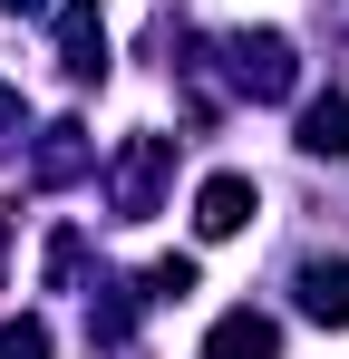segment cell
<instances>
[{"label":"cell","mask_w":349,"mask_h":359,"mask_svg":"<svg viewBox=\"0 0 349 359\" xmlns=\"http://www.w3.org/2000/svg\"><path fill=\"white\" fill-rule=\"evenodd\" d=\"M252 214H262V194H252V175H214L204 194H194V233H204V243H233L242 224H252Z\"/></svg>","instance_id":"277c9868"},{"label":"cell","mask_w":349,"mask_h":359,"mask_svg":"<svg viewBox=\"0 0 349 359\" xmlns=\"http://www.w3.org/2000/svg\"><path fill=\"white\" fill-rule=\"evenodd\" d=\"M233 78H242L252 97H291V78H301V68H291V39L282 29H242V39H233Z\"/></svg>","instance_id":"7a4b0ae2"},{"label":"cell","mask_w":349,"mask_h":359,"mask_svg":"<svg viewBox=\"0 0 349 359\" xmlns=\"http://www.w3.org/2000/svg\"><path fill=\"white\" fill-rule=\"evenodd\" d=\"M78 262H88V243H78V233H49V282H58V292L78 282Z\"/></svg>","instance_id":"8fae6325"},{"label":"cell","mask_w":349,"mask_h":359,"mask_svg":"<svg viewBox=\"0 0 349 359\" xmlns=\"http://www.w3.org/2000/svg\"><path fill=\"white\" fill-rule=\"evenodd\" d=\"M204 359H282V330H272L262 311H224V320L204 330Z\"/></svg>","instance_id":"5b68a950"},{"label":"cell","mask_w":349,"mask_h":359,"mask_svg":"<svg viewBox=\"0 0 349 359\" xmlns=\"http://www.w3.org/2000/svg\"><path fill=\"white\" fill-rule=\"evenodd\" d=\"M58 68L68 78H107V20H97V0H58Z\"/></svg>","instance_id":"3957f363"},{"label":"cell","mask_w":349,"mask_h":359,"mask_svg":"<svg viewBox=\"0 0 349 359\" xmlns=\"http://www.w3.org/2000/svg\"><path fill=\"white\" fill-rule=\"evenodd\" d=\"M184 292H194V262H184V252L146 262V301H184Z\"/></svg>","instance_id":"9c48e42d"},{"label":"cell","mask_w":349,"mask_h":359,"mask_svg":"<svg viewBox=\"0 0 349 359\" xmlns=\"http://www.w3.org/2000/svg\"><path fill=\"white\" fill-rule=\"evenodd\" d=\"M165 175H174V136H126V156H116V224H146L156 214V194H165Z\"/></svg>","instance_id":"6da1fadb"},{"label":"cell","mask_w":349,"mask_h":359,"mask_svg":"<svg viewBox=\"0 0 349 359\" xmlns=\"http://www.w3.org/2000/svg\"><path fill=\"white\" fill-rule=\"evenodd\" d=\"M0 359H49V320H0Z\"/></svg>","instance_id":"30bf717a"},{"label":"cell","mask_w":349,"mask_h":359,"mask_svg":"<svg viewBox=\"0 0 349 359\" xmlns=\"http://www.w3.org/2000/svg\"><path fill=\"white\" fill-rule=\"evenodd\" d=\"M10 136H20V97L0 88V146H10Z\"/></svg>","instance_id":"7c38bea8"},{"label":"cell","mask_w":349,"mask_h":359,"mask_svg":"<svg viewBox=\"0 0 349 359\" xmlns=\"http://www.w3.org/2000/svg\"><path fill=\"white\" fill-rule=\"evenodd\" d=\"M301 156H349V97H310L301 107Z\"/></svg>","instance_id":"ba28073f"},{"label":"cell","mask_w":349,"mask_h":359,"mask_svg":"<svg viewBox=\"0 0 349 359\" xmlns=\"http://www.w3.org/2000/svg\"><path fill=\"white\" fill-rule=\"evenodd\" d=\"M10 10H49V0H10Z\"/></svg>","instance_id":"4fadbf2b"},{"label":"cell","mask_w":349,"mask_h":359,"mask_svg":"<svg viewBox=\"0 0 349 359\" xmlns=\"http://www.w3.org/2000/svg\"><path fill=\"white\" fill-rule=\"evenodd\" d=\"M301 311H310L320 330H349V262H310V272H301Z\"/></svg>","instance_id":"52a82bcc"},{"label":"cell","mask_w":349,"mask_h":359,"mask_svg":"<svg viewBox=\"0 0 349 359\" xmlns=\"http://www.w3.org/2000/svg\"><path fill=\"white\" fill-rule=\"evenodd\" d=\"M88 165H97L88 126H49V136H39V156H29V184H78Z\"/></svg>","instance_id":"8992f818"}]
</instances>
